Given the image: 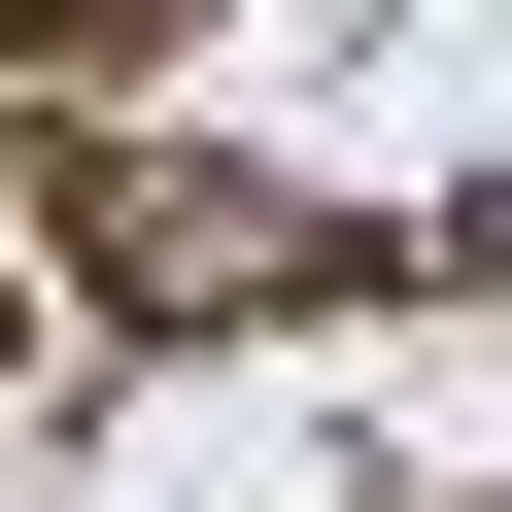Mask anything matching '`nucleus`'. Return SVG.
Masks as SVG:
<instances>
[{
  "mask_svg": "<svg viewBox=\"0 0 512 512\" xmlns=\"http://www.w3.org/2000/svg\"><path fill=\"white\" fill-rule=\"evenodd\" d=\"M35 274H69L103 342H274V308L376 274V239H342L308 171H239V137H69V171H35Z\"/></svg>",
  "mask_w": 512,
  "mask_h": 512,
  "instance_id": "nucleus-1",
  "label": "nucleus"
},
{
  "mask_svg": "<svg viewBox=\"0 0 512 512\" xmlns=\"http://www.w3.org/2000/svg\"><path fill=\"white\" fill-rule=\"evenodd\" d=\"M137 35H171V0H0V69H137Z\"/></svg>",
  "mask_w": 512,
  "mask_h": 512,
  "instance_id": "nucleus-2",
  "label": "nucleus"
},
{
  "mask_svg": "<svg viewBox=\"0 0 512 512\" xmlns=\"http://www.w3.org/2000/svg\"><path fill=\"white\" fill-rule=\"evenodd\" d=\"M0 342H35V308H0Z\"/></svg>",
  "mask_w": 512,
  "mask_h": 512,
  "instance_id": "nucleus-3",
  "label": "nucleus"
}]
</instances>
